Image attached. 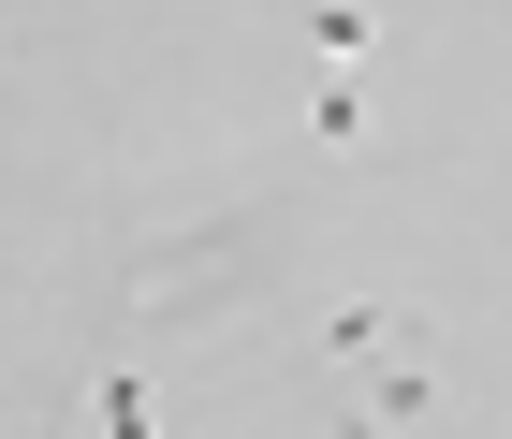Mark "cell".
<instances>
[{"instance_id":"2","label":"cell","mask_w":512,"mask_h":439,"mask_svg":"<svg viewBox=\"0 0 512 439\" xmlns=\"http://www.w3.org/2000/svg\"><path fill=\"white\" fill-rule=\"evenodd\" d=\"M308 44H322V59H337V74H352L366 44H381V15H352V0H322V15H308Z\"/></svg>"},{"instance_id":"4","label":"cell","mask_w":512,"mask_h":439,"mask_svg":"<svg viewBox=\"0 0 512 439\" xmlns=\"http://www.w3.org/2000/svg\"><path fill=\"white\" fill-rule=\"evenodd\" d=\"M337 439H395V425H381V410H352V425H337Z\"/></svg>"},{"instance_id":"1","label":"cell","mask_w":512,"mask_h":439,"mask_svg":"<svg viewBox=\"0 0 512 439\" xmlns=\"http://www.w3.org/2000/svg\"><path fill=\"white\" fill-rule=\"evenodd\" d=\"M366 410H381V425H395V439L425 425V410H439V381H425V352H395V366H381V396H366Z\"/></svg>"},{"instance_id":"3","label":"cell","mask_w":512,"mask_h":439,"mask_svg":"<svg viewBox=\"0 0 512 439\" xmlns=\"http://www.w3.org/2000/svg\"><path fill=\"white\" fill-rule=\"evenodd\" d=\"M88 410H103V439H161V425H147V381H132V366H103V396H88Z\"/></svg>"}]
</instances>
